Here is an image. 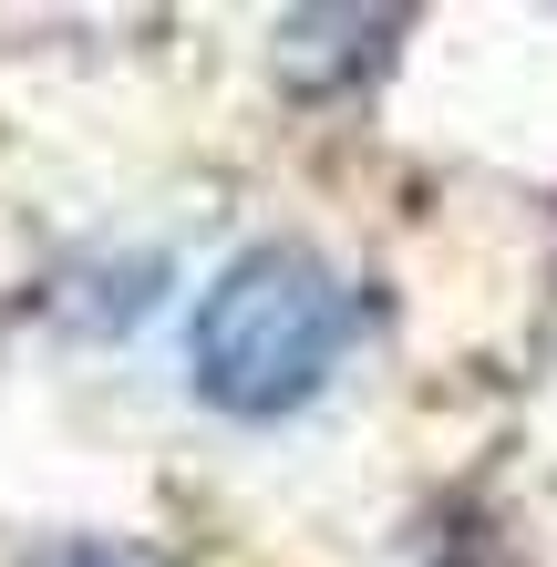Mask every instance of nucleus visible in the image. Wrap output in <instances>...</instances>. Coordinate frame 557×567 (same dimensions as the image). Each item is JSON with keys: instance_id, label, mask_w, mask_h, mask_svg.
<instances>
[{"instance_id": "obj_2", "label": "nucleus", "mask_w": 557, "mask_h": 567, "mask_svg": "<svg viewBox=\"0 0 557 567\" xmlns=\"http://www.w3.org/2000/svg\"><path fill=\"white\" fill-rule=\"evenodd\" d=\"M31 567H145V557L114 537H52V547H31Z\"/></svg>"}, {"instance_id": "obj_1", "label": "nucleus", "mask_w": 557, "mask_h": 567, "mask_svg": "<svg viewBox=\"0 0 557 567\" xmlns=\"http://www.w3.org/2000/svg\"><path fill=\"white\" fill-rule=\"evenodd\" d=\"M362 341V289H351L320 248L269 238L238 248L217 269V289L186 320V382L196 403H217L227 423H279L331 392V372Z\"/></svg>"}]
</instances>
